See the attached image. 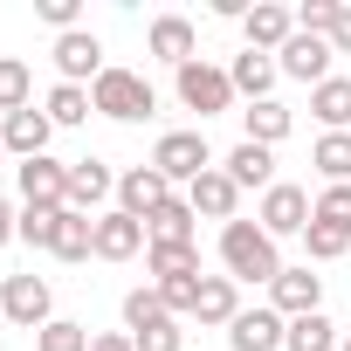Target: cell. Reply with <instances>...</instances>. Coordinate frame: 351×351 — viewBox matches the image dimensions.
<instances>
[{
    "label": "cell",
    "instance_id": "6da1fadb",
    "mask_svg": "<svg viewBox=\"0 0 351 351\" xmlns=\"http://www.w3.org/2000/svg\"><path fill=\"white\" fill-rule=\"evenodd\" d=\"M221 262H228L234 282H276V276H282V255H276V241L262 234V221H228V228H221Z\"/></svg>",
    "mask_w": 351,
    "mask_h": 351
},
{
    "label": "cell",
    "instance_id": "7a4b0ae2",
    "mask_svg": "<svg viewBox=\"0 0 351 351\" xmlns=\"http://www.w3.org/2000/svg\"><path fill=\"white\" fill-rule=\"evenodd\" d=\"M90 104H97V117H117V124H145V117L158 110L152 83H145L138 69H117V62L90 83Z\"/></svg>",
    "mask_w": 351,
    "mask_h": 351
},
{
    "label": "cell",
    "instance_id": "3957f363",
    "mask_svg": "<svg viewBox=\"0 0 351 351\" xmlns=\"http://www.w3.org/2000/svg\"><path fill=\"white\" fill-rule=\"evenodd\" d=\"M172 90H180V104L186 110H200V117H221V110H234V76L228 69H214V62H186V69H172Z\"/></svg>",
    "mask_w": 351,
    "mask_h": 351
},
{
    "label": "cell",
    "instance_id": "277c9868",
    "mask_svg": "<svg viewBox=\"0 0 351 351\" xmlns=\"http://www.w3.org/2000/svg\"><path fill=\"white\" fill-rule=\"evenodd\" d=\"M152 165L165 172L172 186H193L200 172H214V152H207V131H165L152 145Z\"/></svg>",
    "mask_w": 351,
    "mask_h": 351
},
{
    "label": "cell",
    "instance_id": "5b68a950",
    "mask_svg": "<svg viewBox=\"0 0 351 351\" xmlns=\"http://www.w3.org/2000/svg\"><path fill=\"white\" fill-rule=\"evenodd\" d=\"M0 317L21 324V330H42V324H56V289L35 269L28 276H8V282H0Z\"/></svg>",
    "mask_w": 351,
    "mask_h": 351
},
{
    "label": "cell",
    "instance_id": "8992f818",
    "mask_svg": "<svg viewBox=\"0 0 351 351\" xmlns=\"http://www.w3.org/2000/svg\"><path fill=\"white\" fill-rule=\"evenodd\" d=\"M310 207H317V200H310L303 186H289V180H276V186L262 193V207H255V221H262V234H269V241H282V234H303V228H310Z\"/></svg>",
    "mask_w": 351,
    "mask_h": 351
},
{
    "label": "cell",
    "instance_id": "52a82bcc",
    "mask_svg": "<svg viewBox=\"0 0 351 351\" xmlns=\"http://www.w3.org/2000/svg\"><path fill=\"white\" fill-rule=\"evenodd\" d=\"M21 207H42V214H62L69 207V165L62 158H21Z\"/></svg>",
    "mask_w": 351,
    "mask_h": 351
},
{
    "label": "cell",
    "instance_id": "ba28073f",
    "mask_svg": "<svg viewBox=\"0 0 351 351\" xmlns=\"http://www.w3.org/2000/svg\"><path fill=\"white\" fill-rule=\"evenodd\" d=\"M165 200H172V180H165L158 165H131L124 180H117V214H131V221H152Z\"/></svg>",
    "mask_w": 351,
    "mask_h": 351
},
{
    "label": "cell",
    "instance_id": "9c48e42d",
    "mask_svg": "<svg viewBox=\"0 0 351 351\" xmlns=\"http://www.w3.org/2000/svg\"><path fill=\"white\" fill-rule=\"evenodd\" d=\"M56 69H62V83H97L110 62H104V42L90 35V28H69V35H56Z\"/></svg>",
    "mask_w": 351,
    "mask_h": 351
},
{
    "label": "cell",
    "instance_id": "30bf717a",
    "mask_svg": "<svg viewBox=\"0 0 351 351\" xmlns=\"http://www.w3.org/2000/svg\"><path fill=\"white\" fill-rule=\"evenodd\" d=\"M330 56H337V49H330L324 35H303V28H296V35L282 42V56H276V69L317 90V83H330Z\"/></svg>",
    "mask_w": 351,
    "mask_h": 351
},
{
    "label": "cell",
    "instance_id": "8fae6325",
    "mask_svg": "<svg viewBox=\"0 0 351 351\" xmlns=\"http://www.w3.org/2000/svg\"><path fill=\"white\" fill-rule=\"evenodd\" d=\"M186 207H193L200 221H221V228H228V221H241V186L214 165V172H200V180L186 186Z\"/></svg>",
    "mask_w": 351,
    "mask_h": 351
},
{
    "label": "cell",
    "instance_id": "7c38bea8",
    "mask_svg": "<svg viewBox=\"0 0 351 351\" xmlns=\"http://www.w3.org/2000/svg\"><path fill=\"white\" fill-rule=\"evenodd\" d=\"M241 35L255 56H282V42L296 35V8H276V0H255V8L241 14Z\"/></svg>",
    "mask_w": 351,
    "mask_h": 351
},
{
    "label": "cell",
    "instance_id": "4fadbf2b",
    "mask_svg": "<svg viewBox=\"0 0 351 351\" xmlns=\"http://www.w3.org/2000/svg\"><path fill=\"white\" fill-rule=\"evenodd\" d=\"M282 337H289V317L282 310H241L234 324H228V351H282Z\"/></svg>",
    "mask_w": 351,
    "mask_h": 351
},
{
    "label": "cell",
    "instance_id": "5bb4252c",
    "mask_svg": "<svg viewBox=\"0 0 351 351\" xmlns=\"http://www.w3.org/2000/svg\"><path fill=\"white\" fill-rule=\"evenodd\" d=\"M269 310H282V317L324 310V276H310V262H303V269H282V276L269 282Z\"/></svg>",
    "mask_w": 351,
    "mask_h": 351
},
{
    "label": "cell",
    "instance_id": "9a60e30c",
    "mask_svg": "<svg viewBox=\"0 0 351 351\" xmlns=\"http://www.w3.org/2000/svg\"><path fill=\"white\" fill-rule=\"evenodd\" d=\"M117 193V172L104 165V158H76L69 165V214H90L97 221V207Z\"/></svg>",
    "mask_w": 351,
    "mask_h": 351
},
{
    "label": "cell",
    "instance_id": "2e32d148",
    "mask_svg": "<svg viewBox=\"0 0 351 351\" xmlns=\"http://www.w3.org/2000/svg\"><path fill=\"white\" fill-rule=\"evenodd\" d=\"M49 138H56V124H49V110H14V117H0V152H14V158H42L49 152Z\"/></svg>",
    "mask_w": 351,
    "mask_h": 351
},
{
    "label": "cell",
    "instance_id": "e0dca14e",
    "mask_svg": "<svg viewBox=\"0 0 351 351\" xmlns=\"http://www.w3.org/2000/svg\"><path fill=\"white\" fill-rule=\"evenodd\" d=\"M145 49H152L158 62H172V69H186V62H193V49H200V35H193V21H186V14H158V21L145 28Z\"/></svg>",
    "mask_w": 351,
    "mask_h": 351
},
{
    "label": "cell",
    "instance_id": "ac0fdd59",
    "mask_svg": "<svg viewBox=\"0 0 351 351\" xmlns=\"http://www.w3.org/2000/svg\"><path fill=\"white\" fill-rule=\"evenodd\" d=\"M138 248H152L145 241V221H131V214H97V262H131Z\"/></svg>",
    "mask_w": 351,
    "mask_h": 351
},
{
    "label": "cell",
    "instance_id": "d6986e66",
    "mask_svg": "<svg viewBox=\"0 0 351 351\" xmlns=\"http://www.w3.org/2000/svg\"><path fill=\"white\" fill-rule=\"evenodd\" d=\"M221 172H228V180H234L241 193H248V186H255V193H269V186H276V152H269V145H248V138H241V145L228 152V165H221Z\"/></svg>",
    "mask_w": 351,
    "mask_h": 351
},
{
    "label": "cell",
    "instance_id": "ffe728a7",
    "mask_svg": "<svg viewBox=\"0 0 351 351\" xmlns=\"http://www.w3.org/2000/svg\"><path fill=\"white\" fill-rule=\"evenodd\" d=\"M49 255H56V262H90V255H97V221L62 207V214H56V241H49Z\"/></svg>",
    "mask_w": 351,
    "mask_h": 351
},
{
    "label": "cell",
    "instance_id": "44dd1931",
    "mask_svg": "<svg viewBox=\"0 0 351 351\" xmlns=\"http://www.w3.org/2000/svg\"><path fill=\"white\" fill-rule=\"evenodd\" d=\"M193 221H200V214L186 207V193H172V200H165V207H158V214L145 221V241H172V248H193V241H200V234H193Z\"/></svg>",
    "mask_w": 351,
    "mask_h": 351
},
{
    "label": "cell",
    "instance_id": "7402d4cb",
    "mask_svg": "<svg viewBox=\"0 0 351 351\" xmlns=\"http://www.w3.org/2000/svg\"><path fill=\"white\" fill-rule=\"evenodd\" d=\"M228 76H234V97H248V104H269V90H276V76H282V69H276V56H255V49H241Z\"/></svg>",
    "mask_w": 351,
    "mask_h": 351
},
{
    "label": "cell",
    "instance_id": "603a6c76",
    "mask_svg": "<svg viewBox=\"0 0 351 351\" xmlns=\"http://www.w3.org/2000/svg\"><path fill=\"white\" fill-rule=\"evenodd\" d=\"M289 124H296V110H289V104H276V97L241 110V131H248V145H269V152L289 138Z\"/></svg>",
    "mask_w": 351,
    "mask_h": 351
},
{
    "label": "cell",
    "instance_id": "cb8c5ba5",
    "mask_svg": "<svg viewBox=\"0 0 351 351\" xmlns=\"http://www.w3.org/2000/svg\"><path fill=\"white\" fill-rule=\"evenodd\" d=\"M193 317L228 330V324L241 317V282H234V276H207V282H200V310H193Z\"/></svg>",
    "mask_w": 351,
    "mask_h": 351
},
{
    "label": "cell",
    "instance_id": "d4e9b609",
    "mask_svg": "<svg viewBox=\"0 0 351 351\" xmlns=\"http://www.w3.org/2000/svg\"><path fill=\"white\" fill-rule=\"evenodd\" d=\"M310 117H317L324 131H351V76L317 83V90H310Z\"/></svg>",
    "mask_w": 351,
    "mask_h": 351
},
{
    "label": "cell",
    "instance_id": "484cf974",
    "mask_svg": "<svg viewBox=\"0 0 351 351\" xmlns=\"http://www.w3.org/2000/svg\"><path fill=\"white\" fill-rule=\"evenodd\" d=\"M310 165L324 172V186H351V131H324L310 145Z\"/></svg>",
    "mask_w": 351,
    "mask_h": 351
},
{
    "label": "cell",
    "instance_id": "4316f807",
    "mask_svg": "<svg viewBox=\"0 0 351 351\" xmlns=\"http://www.w3.org/2000/svg\"><path fill=\"white\" fill-rule=\"evenodd\" d=\"M337 324L324 317V310H310V317H289V337H282V351H337Z\"/></svg>",
    "mask_w": 351,
    "mask_h": 351
},
{
    "label": "cell",
    "instance_id": "83f0119b",
    "mask_svg": "<svg viewBox=\"0 0 351 351\" xmlns=\"http://www.w3.org/2000/svg\"><path fill=\"white\" fill-rule=\"evenodd\" d=\"M28 104H35L28 62H21V56H0V117H14V110H28Z\"/></svg>",
    "mask_w": 351,
    "mask_h": 351
},
{
    "label": "cell",
    "instance_id": "f1b7e54d",
    "mask_svg": "<svg viewBox=\"0 0 351 351\" xmlns=\"http://www.w3.org/2000/svg\"><path fill=\"white\" fill-rule=\"evenodd\" d=\"M145 269H152L158 282H172V276H200V241H193V248H172V241H152V248H145Z\"/></svg>",
    "mask_w": 351,
    "mask_h": 351
},
{
    "label": "cell",
    "instance_id": "f546056e",
    "mask_svg": "<svg viewBox=\"0 0 351 351\" xmlns=\"http://www.w3.org/2000/svg\"><path fill=\"white\" fill-rule=\"evenodd\" d=\"M42 110H49V124H83V117H90L97 104H90V90H76V83H56Z\"/></svg>",
    "mask_w": 351,
    "mask_h": 351
},
{
    "label": "cell",
    "instance_id": "4dcf8cb0",
    "mask_svg": "<svg viewBox=\"0 0 351 351\" xmlns=\"http://www.w3.org/2000/svg\"><path fill=\"white\" fill-rule=\"evenodd\" d=\"M165 317H172V310H165L158 289H131V296H124V330H131V337L152 330V324H165Z\"/></svg>",
    "mask_w": 351,
    "mask_h": 351
},
{
    "label": "cell",
    "instance_id": "1f68e13d",
    "mask_svg": "<svg viewBox=\"0 0 351 351\" xmlns=\"http://www.w3.org/2000/svg\"><path fill=\"white\" fill-rule=\"evenodd\" d=\"M35 351H90V330H83L76 317H56V324L35 330Z\"/></svg>",
    "mask_w": 351,
    "mask_h": 351
},
{
    "label": "cell",
    "instance_id": "d6a6232c",
    "mask_svg": "<svg viewBox=\"0 0 351 351\" xmlns=\"http://www.w3.org/2000/svg\"><path fill=\"white\" fill-rule=\"evenodd\" d=\"M200 282H207V276H172V282H152V289L165 296L172 317H193V310H200Z\"/></svg>",
    "mask_w": 351,
    "mask_h": 351
},
{
    "label": "cell",
    "instance_id": "836d02e7",
    "mask_svg": "<svg viewBox=\"0 0 351 351\" xmlns=\"http://www.w3.org/2000/svg\"><path fill=\"white\" fill-rule=\"evenodd\" d=\"M303 248H310V262H337V255L351 248V234H344V228H324V221H310V228H303Z\"/></svg>",
    "mask_w": 351,
    "mask_h": 351
},
{
    "label": "cell",
    "instance_id": "e575fe53",
    "mask_svg": "<svg viewBox=\"0 0 351 351\" xmlns=\"http://www.w3.org/2000/svg\"><path fill=\"white\" fill-rule=\"evenodd\" d=\"M310 221H324V228H344V234H351V186H324V193H317V207H310Z\"/></svg>",
    "mask_w": 351,
    "mask_h": 351
},
{
    "label": "cell",
    "instance_id": "d590c367",
    "mask_svg": "<svg viewBox=\"0 0 351 351\" xmlns=\"http://www.w3.org/2000/svg\"><path fill=\"white\" fill-rule=\"evenodd\" d=\"M337 8H344V0H303V8H296V28L330 42V28H337Z\"/></svg>",
    "mask_w": 351,
    "mask_h": 351
},
{
    "label": "cell",
    "instance_id": "8d00e7d4",
    "mask_svg": "<svg viewBox=\"0 0 351 351\" xmlns=\"http://www.w3.org/2000/svg\"><path fill=\"white\" fill-rule=\"evenodd\" d=\"M131 344H138V351H180V344H186V330H180V317H165V324H152V330H138Z\"/></svg>",
    "mask_w": 351,
    "mask_h": 351
},
{
    "label": "cell",
    "instance_id": "74e56055",
    "mask_svg": "<svg viewBox=\"0 0 351 351\" xmlns=\"http://www.w3.org/2000/svg\"><path fill=\"white\" fill-rule=\"evenodd\" d=\"M21 241H28V248H49V241H56V214L21 207Z\"/></svg>",
    "mask_w": 351,
    "mask_h": 351
},
{
    "label": "cell",
    "instance_id": "f35d334b",
    "mask_svg": "<svg viewBox=\"0 0 351 351\" xmlns=\"http://www.w3.org/2000/svg\"><path fill=\"white\" fill-rule=\"evenodd\" d=\"M35 14H42V21H49V28H56V35H69V28H76V14H83V8H76V0H35Z\"/></svg>",
    "mask_w": 351,
    "mask_h": 351
},
{
    "label": "cell",
    "instance_id": "ab89813d",
    "mask_svg": "<svg viewBox=\"0 0 351 351\" xmlns=\"http://www.w3.org/2000/svg\"><path fill=\"white\" fill-rule=\"evenodd\" d=\"M330 49H337V56H351V0L337 8V28H330Z\"/></svg>",
    "mask_w": 351,
    "mask_h": 351
},
{
    "label": "cell",
    "instance_id": "60d3db41",
    "mask_svg": "<svg viewBox=\"0 0 351 351\" xmlns=\"http://www.w3.org/2000/svg\"><path fill=\"white\" fill-rule=\"evenodd\" d=\"M90 351H138V344H131V330H97Z\"/></svg>",
    "mask_w": 351,
    "mask_h": 351
},
{
    "label": "cell",
    "instance_id": "b9f144b4",
    "mask_svg": "<svg viewBox=\"0 0 351 351\" xmlns=\"http://www.w3.org/2000/svg\"><path fill=\"white\" fill-rule=\"evenodd\" d=\"M14 234H21V214H14V207H8V200H0V248H8V241H14Z\"/></svg>",
    "mask_w": 351,
    "mask_h": 351
},
{
    "label": "cell",
    "instance_id": "7bdbcfd3",
    "mask_svg": "<svg viewBox=\"0 0 351 351\" xmlns=\"http://www.w3.org/2000/svg\"><path fill=\"white\" fill-rule=\"evenodd\" d=\"M337 351H351V330H344V337H337Z\"/></svg>",
    "mask_w": 351,
    "mask_h": 351
}]
</instances>
